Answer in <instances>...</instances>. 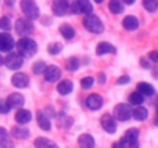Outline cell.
<instances>
[{
  "mask_svg": "<svg viewBox=\"0 0 158 148\" xmlns=\"http://www.w3.org/2000/svg\"><path fill=\"white\" fill-rule=\"evenodd\" d=\"M122 26H123V29L132 32V30L139 29L140 21H139V18H137V17H135V15H126L125 18L122 19Z\"/></svg>",
  "mask_w": 158,
  "mask_h": 148,
  "instance_id": "18",
  "label": "cell"
},
{
  "mask_svg": "<svg viewBox=\"0 0 158 148\" xmlns=\"http://www.w3.org/2000/svg\"><path fill=\"white\" fill-rule=\"evenodd\" d=\"M94 86V78L92 76H85L81 79V87L83 90H90Z\"/></svg>",
  "mask_w": 158,
  "mask_h": 148,
  "instance_id": "36",
  "label": "cell"
},
{
  "mask_svg": "<svg viewBox=\"0 0 158 148\" xmlns=\"http://www.w3.org/2000/svg\"><path fill=\"white\" fill-rule=\"evenodd\" d=\"M58 32H60V35L63 36L65 40H72V39H75V35H77L74 26H72L71 24H68V22L61 24L60 28H58Z\"/></svg>",
  "mask_w": 158,
  "mask_h": 148,
  "instance_id": "19",
  "label": "cell"
},
{
  "mask_svg": "<svg viewBox=\"0 0 158 148\" xmlns=\"http://www.w3.org/2000/svg\"><path fill=\"white\" fill-rule=\"evenodd\" d=\"M111 148H126V146H125V144H122L121 141H117V143L112 144Z\"/></svg>",
  "mask_w": 158,
  "mask_h": 148,
  "instance_id": "44",
  "label": "cell"
},
{
  "mask_svg": "<svg viewBox=\"0 0 158 148\" xmlns=\"http://www.w3.org/2000/svg\"><path fill=\"white\" fill-rule=\"evenodd\" d=\"M139 137H140V130L136 129V127H132V129H128L125 132V134L122 136V138L125 140L126 147L133 146V144L139 143Z\"/></svg>",
  "mask_w": 158,
  "mask_h": 148,
  "instance_id": "14",
  "label": "cell"
},
{
  "mask_svg": "<svg viewBox=\"0 0 158 148\" xmlns=\"http://www.w3.org/2000/svg\"><path fill=\"white\" fill-rule=\"evenodd\" d=\"M142 6L148 13H156L158 10V0H143Z\"/></svg>",
  "mask_w": 158,
  "mask_h": 148,
  "instance_id": "33",
  "label": "cell"
},
{
  "mask_svg": "<svg viewBox=\"0 0 158 148\" xmlns=\"http://www.w3.org/2000/svg\"><path fill=\"white\" fill-rule=\"evenodd\" d=\"M14 119L18 125H27L32 121V112L29 110H25V108H21L15 112L14 115Z\"/></svg>",
  "mask_w": 158,
  "mask_h": 148,
  "instance_id": "17",
  "label": "cell"
},
{
  "mask_svg": "<svg viewBox=\"0 0 158 148\" xmlns=\"http://www.w3.org/2000/svg\"><path fill=\"white\" fill-rule=\"evenodd\" d=\"M132 118L137 122H144L146 119L148 118V110L144 108L143 105H140V107H135L133 110H132Z\"/></svg>",
  "mask_w": 158,
  "mask_h": 148,
  "instance_id": "25",
  "label": "cell"
},
{
  "mask_svg": "<svg viewBox=\"0 0 158 148\" xmlns=\"http://www.w3.org/2000/svg\"><path fill=\"white\" fill-rule=\"evenodd\" d=\"M3 64H4L10 71H18V69H21L22 65H24V58L17 51H11V53H8V55L4 58V62Z\"/></svg>",
  "mask_w": 158,
  "mask_h": 148,
  "instance_id": "6",
  "label": "cell"
},
{
  "mask_svg": "<svg viewBox=\"0 0 158 148\" xmlns=\"http://www.w3.org/2000/svg\"><path fill=\"white\" fill-rule=\"evenodd\" d=\"M157 115H158V104H157Z\"/></svg>",
  "mask_w": 158,
  "mask_h": 148,
  "instance_id": "49",
  "label": "cell"
},
{
  "mask_svg": "<svg viewBox=\"0 0 158 148\" xmlns=\"http://www.w3.org/2000/svg\"><path fill=\"white\" fill-rule=\"evenodd\" d=\"M131 83V76L129 75H122L117 79V85L118 86H125V85H129Z\"/></svg>",
  "mask_w": 158,
  "mask_h": 148,
  "instance_id": "38",
  "label": "cell"
},
{
  "mask_svg": "<svg viewBox=\"0 0 158 148\" xmlns=\"http://www.w3.org/2000/svg\"><path fill=\"white\" fill-rule=\"evenodd\" d=\"M114 119L119 122H126L132 118V108L129 104H125V102H121V104H117L114 107Z\"/></svg>",
  "mask_w": 158,
  "mask_h": 148,
  "instance_id": "5",
  "label": "cell"
},
{
  "mask_svg": "<svg viewBox=\"0 0 158 148\" xmlns=\"http://www.w3.org/2000/svg\"><path fill=\"white\" fill-rule=\"evenodd\" d=\"M100 125L104 132H107L108 134L117 133V121L114 119V116H112L111 114H104V115H101Z\"/></svg>",
  "mask_w": 158,
  "mask_h": 148,
  "instance_id": "7",
  "label": "cell"
},
{
  "mask_svg": "<svg viewBox=\"0 0 158 148\" xmlns=\"http://www.w3.org/2000/svg\"><path fill=\"white\" fill-rule=\"evenodd\" d=\"M3 62H4V58H3L2 53H0V66H2V65H3Z\"/></svg>",
  "mask_w": 158,
  "mask_h": 148,
  "instance_id": "47",
  "label": "cell"
},
{
  "mask_svg": "<svg viewBox=\"0 0 158 148\" xmlns=\"http://www.w3.org/2000/svg\"><path fill=\"white\" fill-rule=\"evenodd\" d=\"M147 60L150 61V62L158 64V50H154V51H150V53H148Z\"/></svg>",
  "mask_w": 158,
  "mask_h": 148,
  "instance_id": "40",
  "label": "cell"
},
{
  "mask_svg": "<svg viewBox=\"0 0 158 148\" xmlns=\"http://www.w3.org/2000/svg\"><path fill=\"white\" fill-rule=\"evenodd\" d=\"M19 7H21V11L24 13L25 18L29 19V21H35L40 17V10H39V6L36 4V2H32V0H22L19 2Z\"/></svg>",
  "mask_w": 158,
  "mask_h": 148,
  "instance_id": "3",
  "label": "cell"
},
{
  "mask_svg": "<svg viewBox=\"0 0 158 148\" xmlns=\"http://www.w3.org/2000/svg\"><path fill=\"white\" fill-rule=\"evenodd\" d=\"M44 80L47 83H56L61 79V68L57 65H47L43 72Z\"/></svg>",
  "mask_w": 158,
  "mask_h": 148,
  "instance_id": "8",
  "label": "cell"
},
{
  "mask_svg": "<svg viewBox=\"0 0 158 148\" xmlns=\"http://www.w3.org/2000/svg\"><path fill=\"white\" fill-rule=\"evenodd\" d=\"M29 136H31L29 129H27L24 126H14L10 132V137H14L17 140H27Z\"/></svg>",
  "mask_w": 158,
  "mask_h": 148,
  "instance_id": "22",
  "label": "cell"
},
{
  "mask_svg": "<svg viewBox=\"0 0 158 148\" xmlns=\"http://www.w3.org/2000/svg\"><path fill=\"white\" fill-rule=\"evenodd\" d=\"M81 66V61L78 57H69L65 60V69L68 72H77Z\"/></svg>",
  "mask_w": 158,
  "mask_h": 148,
  "instance_id": "30",
  "label": "cell"
},
{
  "mask_svg": "<svg viewBox=\"0 0 158 148\" xmlns=\"http://www.w3.org/2000/svg\"><path fill=\"white\" fill-rule=\"evenodd\" d=\"M42 111H43V114L49 119L50 118H56V116H57V111H56V108L53 107V105H47V107L44 108V110H42Z\"/></svg>",
  "mask_w": 158,
  "mask_h": 148,
  "instance_id": "37",
  "label": "cell"
},
{
  "mask_svg": "<svg viewBox=\"0 0 158 148\" xmlns=\"http://www.w3.org/2000/svg\"><path fill=\"white\" fill-rule=\"evenodd\" d=\"M78 2V10L79 14H83L85 17L93 13V3L89 0H77Z\"/></svg>",
  "mask_w": 158,
  "mask_h": 148,
  "instance_id": "26",
  "label": "cell"
},
{
  "mask_svg": "<svg viewBox=\"0 0 158 148\" xmlns=\"http://www.w3.org/2000/svg\"><path fill=\"white\" fill-rule=\"evenodd\" d=\"M97 82H98V85H100V86H104V85H106V82H107V76H106V74L100 72V74L97 75Z\"/></svg>",
  "mask_w": 158,
  "mask_h": 148,
  "instance_id": "42",
  "label": "cell"
},
{
  "mask_svg": "<svg viewBox=\"0 0 158 148\" xmlns=\"http://www.w3.org/2000/svg\"><path fill=\"white\" fill-rule=\"evenodd\" d=\"M14 29H15V32L18 36H21V38H28V36H31L33 33L35 26H33L32 21L27 19L25 17H22V18H18L15 21Z\"/></svg>",
  "mask_w": 158,
  "mask_h": 148,
  "instance_id": "4",
  "label": "cell"
},
{
  "mask_svg": "<svg viewBox=\"0 0 158 148\" xmlns=\"http://www.w3.org/2000/svg\"><path fill=\"white\" fill-rule=\"evenodd\" d=\"M74 90V82L69 79H63L61 82H58L57 85V91L60 96H68Z\"/></svg>",
  "mask_w": 158,
  "mask_h": 148,
  "instance_id": "21",
  "label": "cell"
},
{
  "mask_svg": "<svg viewBox=\"0 0 158 148\" xmlns=\"http://www.w3.org/2000/svg\"><path fill=\"white\" fill-rule=\"evenodd\" d=\"M140 66H142L143 69H151V62L147 60V57L140 58Z\"/></svg>",
  "mask_w": 158,
  "mask_h": 148,
  "instance_id": "41",
  "label": "cell"
},
{
  "mask_svg": "<svg viewBox=\"0 0 158 148\" xmlns=\"http://www.w3.org/2000/svg\"><path fill=\"white\" fill-rule=\"evenodd\" d=\"M0 148H14V143L6 127L0 126Z\"/></svg>",
  "mask_w": 158,
  "mask_h": 148,
  "instance_id": "24",
  "label": "cell"
},
{
  "mask_svg": "<svg viewBox=\"0 0 158 148\" xmlns=\"http://www.w3.org/2000/svg\"><path fill=\"white\" fill-rule=\"evenodd\" d=\"M144 102V97L142 94H139L137 91H133L129 96V105H133V107H140V105Z\"/></svg>",
  "mask_w": 158,
  "mask_h": 148,
  "instance_id": "31",
  "label": "cell"
},
{
  "mask_svg": "<svg viewBox=\"0 0 158 148\" xmlns=\"http://www.w3.org/2000/svg\"><path fill=\"white\" fill-rule=\"evenodd\" d=\"M17 53L21 55L22 58H29L38 53V43L31 38H21L15 43Z\"/></svg>",
  "mask_w": 158,
  "mask_h": 148,
  "instance_id": "1",
  "label": "cell"
},
{
  "mask_svg": "<svg viewBox=\"0 0 158 148\" xmlns=\"http://www.w3.org/2000/svg\"><path fill=\"white\" fill-rule=\"evenodd\" d=\"M6 101H7L10 110H21L25 104V98L21 93H11Z\"/></svg>",
  "mask_w": 158,
  "mask_h": 148,
  "instance_id": "13",
  "label": "cell"
},
{
  "mask_svg": "<svg viewBox=\"0 0 158 148\" xmlns=\"http://www.w3.org/2000/svg\"><path fill=\"white\" fill-rule=\"evenodd\" d=\"M52 10L56 17H64L69 13V2L65 0H56L52 3Z\"/></svg>",
  "mask_w": 158,
  "mask_h": 148,
  "instance_id": "12",
  "label": "cell"
},
{
  "mask_svg": "<svg viewBox=\"0 0 158 148\" xmlns=\"http://www.w3.org/2000/svg\"><path fill=\"white\" fill-rule=\"evenodd\" d=\"M83 26L87 32L94 33V35H100L104 32V24L98 15H96L94 13L89 14V15L83 17Z\"/></svg>",
  "mask_w": 158,
  "mask_h": 148,
  "instance_id": "2",
  "label": "cell"
},
{
  "mask_svg": "<svg viewBox=\"0 0 158 148\" xmlns=\"http://www.w3.org/2000/svg\"><path fill=\"white\" fill-rule=\"evenodd\" d=\"M153 125H154V126H156V127H158V115H156V118H154Z\"/></svg>",
  "mask_w": 158,
  "mask_h": 148,
  "instance_id": "46",
  "label": "cell"
},
{
  "mask_svg": "<svg viewBox=\"0 0 158 148\" xmlns=\"http://www.w3.org/2000/svg\"><path fill=\"white\" fill-rule=\"evenodd\" d=\"M11 28H13V22H11L10 17H7V15L0 17V29L3 32L8 33V30H11Z\"/></svg>",
  "mask_w": 158,
  "mask_h": 148,
  "instance_id": "34",
  "label": "cell"
},
{
  "mask_svg": "<svg viewBox=\"0 0 158 148\" xmlns=\"http://www.w3.org/2000/svg\"><path fill=\"white\" fill-rule=\"evenodd\" d=\"M36 123L43 132H50L52 130V122L44 115L42 110H38V112H36Z\"/></svg>",
  "mask_w": 158,
  "mask_h": 148,
  "instance_id": "16",
  "label": "cell"
},
{
  "mask_svg": "<svg viewBox=\"0 0 158 148\" xmlns=\"http://www.w3.org/2000/svg\"><path fill=\"white\" fill-rule=\"evenodd\" d=\"M123 8H125V6H123V3L119 2V0H111V2H108V10H110V13L114 14V15L122 14Z\"/></svg>",
  "mask_w": 158,
  "mask_h": 148,
  "instance_id": "29",
  "label": "cell"
},
{
  "mask_svg": "<svg viewBox=\"0 0 158 148\" xmlns=\"http://www.w3.org/2000/svg\"><path fill=\"white\" fill-rule=\"evenodd\" d=\"M136 91L139 94H142L143 97H153L154 94H156V89H154L153 85H150V83L147 82H139L136 86Z\"/></svg>",
  "mask_w": 158,
  "mask_h": 148,
  "instance_id": "20",
  "label": "cell"
},
{
  "mask_svg": "<svg viewBox=\"0 0 158 148\" xmlns=\"http://www.w3.org/2000/svg\"><path fill=\"white\" fill-rule=\"evenodd\" d=\"M104 105V100L100 94H90L85 100V107L90 111H98Z\"/></svg>",
  "mask_w": 158,
  "mask_h": 148,
  "instance_id": "10",
  "label": "cell"
},
{
  "mask_svg": "<svg viewBox=\"0 0 158 148\" xmlns=\"http://www.w3.org/2000/svg\"><path fill=\"white\" fill-rule=\"evenodd\" d=\"M15 47L14 38L7 32H0V53H11Z\"/></svg>",
  "mask_w": 158,
  "mask_h": 148,
  "instance_id": "9",
  "label": "cell"
},
{
  "mask_svg": "<svg viewBox=\"0 0 158 148\" xmlns=\"http://www.w3.org/2000/svg\"><path fill=\"white\" fill-rule=\"evenodd\" d=\"M122 3H123V6H125V4H128V6H133V4H135L133 0H125V2H122Z\"/></svg>",
  "mask_w": 158,
  "mask_h": 148,
  "instance_id": "45",
  "label": "cell"
},
{
  "mask_svg": "<svg viewBox=\"0 0 158 148\" xmlns=\"http://www.w3.org/2000/svg\"><path fill=\"white\" fill-rule=\"evenodd\" d=\"M96 54L106 55V54H117V47L111 44L110 42H100L96 46Z\"/></svg>",
  "mask_w": 158,
  "mask_h": 148,
  "instance_id": "15",
  "label": "cell"
},
{
  "mask_svg": "<svg viewBox=\"0 0 158 148\" xmlns=\"http://www.w3.org/2000/svg\"><path fill=\"white\" fill-rule=\"evenodd\" d=\"M31 83V79L27 74L24 72H15L11 76V85L17 89H27Z\"/></svg>",
  "mask_w": 158,
  "mask_h": 148,
  "instance_id": "11",
  "label": "cell"
},
{
  "mask_svg": "<svg viewBox=\"0 0 158 148\" xmlns=\"http://www.w3.org/2000/svg\"><path fill=\"white\" fill-rule=\"evenodd\" d=\"M6 4H7V6H13L14 3H13V2H6Z\"/></svg>",
  "mask_w": 158,
  "mask_h": 148,
  "instance_id": "48",
  "label": "cell"
},
{
  "mask_svg": "<svg viewBox=\"0 0 158 148\" xmlns=\"http://www.w3.org/2000/svg\"><path fill=\"white\" fill-rule=\"evenodd\" d=\"M46 62L44 61H42V60H39V61H36V62H33L32 64V72L35 75H43V72H44V69H46Z\"/></svg>",
  "mask_w": 158,
  "mask_h": 148,
  "instance_id": "35",
  "label": "cell"
},
{
  "mask_svg": "<svg viewBox=\"0 0 158 148\" xmlns=\"http://www.w3.org/2000/svg\"><path fill=\"white\" fill-rule=\"evenodd\" d=\"M78 146L79 148H94L96 146V141L94 137L89 133H83L78 137Z\"/></svg>",
  "mask_w": 158,
  "mask_h": 148,
  "instance_id": "23",
  "label": "cell"
},
{
  "mask_svg": "<svg viewBox=\"0 0 158 148\" xmlns=\"http://www.w3.org/2000/svg\"><path fill=\"white\" fill-rule=\"evenodd\" d=\"M57 118H58V126H60V129L61 127L63 129H69L72 126V123H74V119L64 112L57 114Z\"/></svg>",
  "mask_w": 158,
  "mask_h": 148,
  "instance_id": "28",
  "label": "cell"
},
{
  "mask_svg": "<svg viewBox=\"0 0 158 148\" xmlns=\"http://www.w3.org/2000/svg\"><path fill=\"white\" fill-rule=\"evenodd\" d=\"M33 144H35L36 148H60L57 144L54 143V141L49 140V138H46V137H38V138H35Z\"/></svg>",
  "mask_w": 158,
  "mask_h": 148,
  "instance_id": "27",
  "label": "cell"
},
{
  "mask_svg": "<svg viewBox=\"0 0 158 148\" xmlns=\"http://www.w3.org/2000/svg\"><path fill=\"white\" fill-rule=\"evenodd\" d=\"M63 49H64V46L60 42H53V43H49V46H47V53L50 55H58L63 51Z\"/></svg>",
  "mask_w": 158,
  "mask_h": 148,
  "instance_id": "32",
  "label": "cell"
},
{
  "mask_svg": "<svg viewBox=\"0 0 158 148\" xmlns=\"http://www.w3.org/2000/svg\"><path fill=\"white\" fill-rule=\"evenodd\" d=\"M151 75H153L154 79L158 80V65H156V66H153V68H151Z\"/></svg>",
  "mask_w": 158,
  "mask_h": 148,
  "instance_id": "43",
  "label": "cell"
},
{
  "mask_svg": "<svg viewBox=\"0 0 158 148\" xmlns=\"http://www.w3.org/2000/svg\"><path fill=\"white\" fill-rule=\"evenodd\" d=\"M10 112V107H8L7 101L4 98H0V114H8Z\"/></svg>",
  "mask_w": 158,
  "mask_h": 148,
  "instance_id": "39",
  "label": "cell"
}]
</instances>
